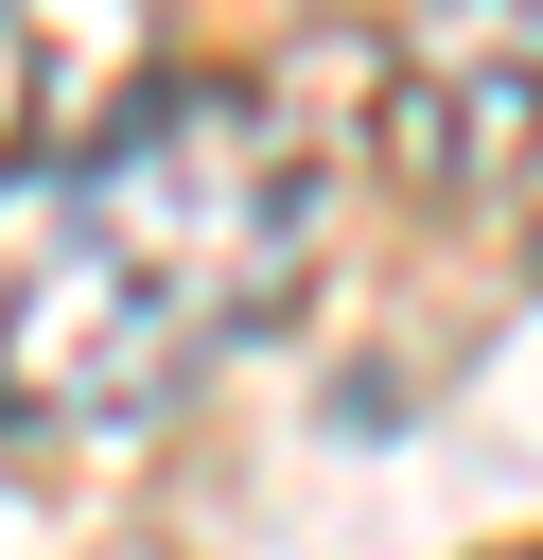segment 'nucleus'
Returning a JSON list of instances; mask_svg holds the SVG:
<instances>
[{
    "label": "nucleus",
    "mask_w": 543,
    "mask_h": 560,
    "mask_svg": "<svg viewBox=\"0 0 543 560\" xmlns=\"http://www.w3.org/2000/svg\"><path fill=\"white\" fill-rule=\"evenodd\" d=\"M315 122L263 70H140L0 175V438H140L315 262Z\"/></svg>",
    "instance_id": "obj_1"
},
{
    "label": "nucleus",
    "mask_w": 543,
    "mask_h": 560,
    "mask_svg": "<svg viewBox=\"0 0 543 560\" xmlns=\"http://www.w3.org/2000/svg\"><path fill=\"white\" fill-rule=\"evenodd\" d=\"M385 158L420 192H508L543 158V0H490V18H420L385 52Z\"/></svg>",
    "instance_id": "obj_2"
}]
</instances>
